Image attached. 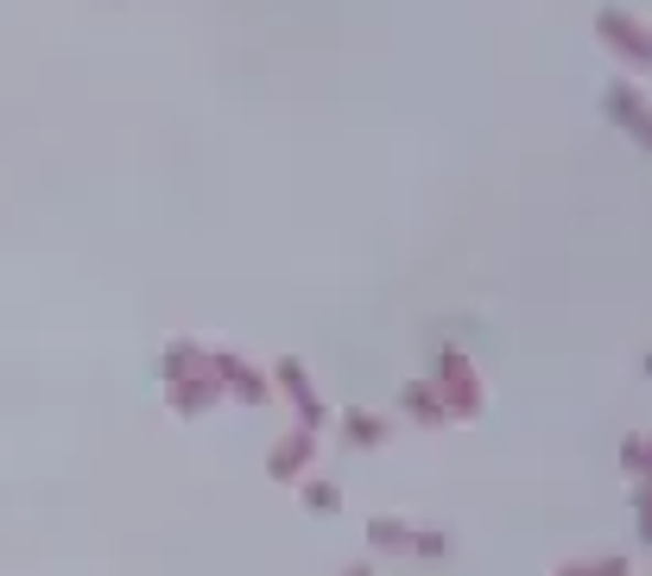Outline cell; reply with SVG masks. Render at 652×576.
<instances>
[{
	"instance_id": "obj_1",
	"label": "cell",
	"mask_w": 652,
	"mask_h": 576,
	"mask_svg": "<svg viewBox=\"0 0 652 576\" xmlns=\"http://www.w3.org/2000/svg\"><path fill=\"white\" fill-rule=\"evenodd\" d=\"M437 400H444V419H476V405H481V380L476 368H469V355L463 349H444L437 355Z\"/></svg>"
},
{
	"instance_id": "obj_2",
	"label": "cell",
	"mask_w": 652,
	"mask_h": 576,
	"mask_svg": "<svg viewBox=\"0 0 652 576\" xmlns=\"http://www.w3.org/2000/svg\"><path fill=\"white\" fill-rule=\"evenodd\" d=\"M203 374L216 380L222 393H235L241 405H260L267 393H273V380L260 374L253 361H241V355H228V349H209V355H203Z\"/></svg>"
},
{
	"instance_id": "obj_3",
	"label": "cell",
	"mask_w": 652,
	"mask_h": 576,
	"mask_svg": "<svg viewBox=\"0 0 652 576\" xmlns=\"http://www.w3.org/2000/svg\"><path fill=\"white\" fill-rule=\"evenodd\" d=\"M311 456H317V431H292V437H279L273 456H267V476L273 481H298L311 469Z\"/></svg>"
},
{
	"instance_id": "obj_4",
	"label": "cell",
	"mask_w": 652,
	"mask_h": 576,
	"mask_svg": "<svg viewBox=\"0 0 652 576\" xmlns=\"http://www.w3.org/2000/svg\"><path fill=\"white\" fill-rule=\"evenodd\" d=\"M273 380H285V393H292V405H298V431H317V425H324V400H317V387L304 380L298 361H279Z\"/></svg>"
},
{
	"instance_id": "obj_5",
	"label": "cell",
	"mask_w": 652,
	"mask_h": 576,
	"mask_svg": "<svg viewBox=\"0 0 652 576\" xmlns=\"http://www.w3.org/2000/svg\"><path fill=\"white\" fill-rule=\"evenodd\" d=\"M596 25H602V39H615V51H628L633 64H646V25H640V20H628L621 7H608Z\"/></svg>"
},
{
	"instance_id": "obj_6",
	"label": "cell",
	"mask_w": 652,
	"mask_h": 576,
	"mask_svg": "<svg viewBox=\"0 0 652 576\" xmlns=\"http://www.w3.org/2000/svg\"><path fill=\"white\" fill-rule=\"evenodd\" d=\"M400 405H405V419H419V425H444V400H437V387H431V380H405Z\"/></svg>"
},
{
	"instance_id": "obj_7",
	"label": "cell",
	"mask_w": 652,
	"mask_h": 576,
	"mask_svg": "<svg viewBox=\"0 0 652 576\" xmlns=\"http://www.w3.org/2000/svg\"><path fill=\"white\" fill-rule=\"evenodd\" d=\"M209 400H222V387H216V380L209 374H191V380H172V405L177 412H184V419H197L203 405Z\"/></svg>"
},
{
	"instance_id": "obj_8",
	"label": "cell",
	"mask_w": 652,
	"mask_h": 576,
	"mask_svg": "<svg viewBox=\"0 0 652 576\" xmlns=\"http://www.w3.org/2000/svg\"><path fill=\"white\" fill-rule=\"evenodd\" d=\"M343 437H349V450H374V444H387V419H374V412H343Z\"/></svg>"
},
{
	"instance_id": "obj_9",
	"label": "cell",
	"mask_w": 652,
	"mask_h": 576,
	"mask_svg": "<svg viewBox=\"0 0 652 576\" xmlns=\"http://www.w3.org/2000/svg\"><path fill=\"white\" fill-rule=\"evenodd\" d=\"M608 108H615V121H628V127H633V140L646 146V108H640V89L615 83V89H608Z\"/></svg>"
},
{
	"instance_id": "obj_10",
	"label": "cell",
	"mask_w": 652,
	"mask_h": 576,
	"mask_svg": "<svg viewBox=\"0 0 652 576\" xmlns=\"http://www.w3.org/2000/svg\"><path fill=\"white\" fill-rule=\"evenodd\" d=\"M368 545L374 552H412V526L393 520V513H380V520H368Z\"/></svg>"
},
{
	"instance_id": "obj_11",
	"label": "cell",
	"mask_w": 652,
	"mask_h": 576,
	"mask_svg": "<svg viewBox=\"0 0 652 576\" xmlns=\"http://www.w3.org/2000/svg\"><path fill=\"white\" fill-rule=\"evenodd\" d=\"M191 374H203V349L197 343H172L165 349V380H191Z\"/></svg>"
},
{
	"instance_id": "obj_12",
	"label": "cell",
	"mask_w": 652,
	"mask_h": 576,
	"mask_svg": "<svg viewBox=\"0 0 652 576\" xmlns=\"http://www.w3.org/2000/svg\"><path fill=\"white\" fill-rule=\"evenodd\" d=\"M304 507H311V513H336V507H343V488H336V481H304Z\"/></svg>"
},
{
	"instance_id": "obj_13",
	"label": "cell",
	"mask_w": 652,
	"mask_h": 576,
	"mask_svg": "<svg viewBox=\"0 0 652 576\" xmlns=\"http://www.w3.org/2000/svg\"><path fill=\"white\" fill-rule=\"evenodd\" d=\"M557 576H633L628 557H602V564H564Z\"/></svg>"
},
{
	"instance_id": "obj_14",
	"label": "cell",
	"mask_w": 652,
	"mask_h": 576,
	"mask_svg": "<svg viewBox=\"0 0 652 576\" xmlns=\"http://www.w3.org/2000/svg\"><path fill=\"white\" fill-rule=\"evenodd\" d=\"M412 557H450V532H412Z\"/></svg>"
},
{
	"instance_id": "obj_15",
	"label": "cell",
	"mask_w": 652,
	"mask_h": 576,
	"mask_svg": "<svg viewBox=\"0 0 652 576\" xmlns=\"http://www.w3.org/2000/svg\"><path fill=\"white\" fill-rule=\"evenodd\" d=\"M343 576H374V564H349V570H343Z\"/></svg>"
}]
</instances>
